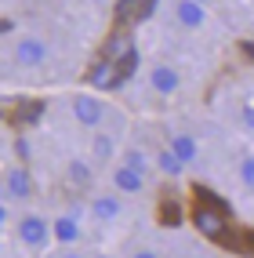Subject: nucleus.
<instances>
[{"label": "nucleus", "mask_w": 254, "mask_h": 258, "mask_svg": "<svg viewBox=\"0 0 254 258\" xmlns=\"http://www.w3.org/2000/svg\"><path fill=\"white\" fill-rule=\"evenodd\" d=\"M203 197H207L211 204H200L196 200V208H193V226L207 236V240H225L229 233V208L218 197H211L207 189H203Z\"/></svg>", "instance_id": "f257e3e1"}, {"label": "nucleus", "mask_w": 254, "mask_h": 258, "mask_svg": "<svg viewBox=\"0 0 254 258\" xmlns=\"http://www.w3.org/2000/svg\"><path fill=\"white\" fill-rule=\"evenodd\" d=\"M73 116H76V124H83V127H98V120L106 116V106H102L95 95H76L73 98Z\"/></svg>", "instance_id": "f03ea898"}, {"label": "nucleus", "mask_w": 254, "mask_h": 258, "mask_svg": "<svg viewBox=\"0 0 254 258\" xmlns=\"http://www.w3.org/2000/svg\"><path fill=\"white\" fill-rule=\"evenodd\" d=\"M47 236H51V226L44 218H37V215H26L22 222H19V240L26 247H44L47 244Z\"/></svg>", "instance_id": "7ed1b4c3"}, {"label": "nucleus", "mask_w": 254, "mask_h": 258, "mask_svg": "<svg viewBox=\"0 0 254 258\" xmlns=\"http://www.w3.org/2000/svg\"><path fill=\"white\" fill-rule=\"evenodd\" d=\"M15 58H19V66H40L47 58V44L37 37H22L19 47H15Z\"/></svg>", "instance_id": "20e7f679"}, {"label": "nucleus", "mask_w": 254, "mask_h": 258, "mask_svg": "<svg viewBox=\"0 0 254 258\" xmlns=\"http://www.w3.org/2000/svg\"><path fill=\"white\" fill-rule=\"evenodd\" d=\"M8 197L11 200H29L33 197V178L26 167H11L8 171Z\"/></svg>", "instance_id": "39448f33"}, {"label": "nucleus", "mask_w": 254, "mask_h": 258, "mask_svg": "<svg viewBox=\"0 0 254 258\" xmlns=\"http://www.w3.org/2000/svg\"><path fill=\"white\" fill-rule=\"evenodd\" d=\"M113 185L120 189V193H142L145 175H142V171H134V167H127V164H120L113 171Z\"/></svg>", "instance_id": "423d86ee"}, {"label": "nucleus", "mask_w": 254, "mask_h": 258, "mask_svg": "<svg viewBox=\"0 0 254 258\" xmlns=\"http://www.w3.org/2000/svg\"><path fill=\"white\" fill-rule=\"evenodd\" d=\"M175 15H178V22H182L185 29H200V26H203V19H207V11H203L200 0H178Z\"/></svg>", "instance_id": "0eeeda50"}, {"label": "nucleus", "mask_w": 254, "mask_h": 258, "mask_svg": "<svg viewBox=\"0 0 254 258\" xmlns=\"http://www.w3.org/2000/svg\"><path fill=\"white\" fill-rule=\"evenodd\" d=\"M149 84L156 95H175L178 91V73L171 70V66H156V70L149 73Z\"/></svg>", "instance_id": "6e6552de"}, {"label": "nucleus", "mask_w": 254, "mask_h": 258, "mask_svg": "<svg viewBox=\"0 0 254 258\" xmlns=\"http://www.w3.org/2000/svg\"><path fill=\"white\" fill-rule=\"evenodd\" d=\"M113 73H116V62L102 58L95 70L88 73V84H91V88H113Z\"/></svg>", "instance_id": "1a4fd4ad"}, {"label": "nucleus", "mask_w": 254, "mask_h": 258, "mask_svg": "<svg viewBox=\"0 0 254 258\" xmlns=\"http://www.w3.org/2000/svg\"><path fill=\"white\" fill-rule=\"evenodd\" d=\"M131 47H134V44H131V37H127V33H113V37L106 40V55H102V58L116 62V58H124Z\"/></svg>", "instance_id": "9d476101"}, {"label": "nucleus", "mask_w": 254, "mask_h": 258, "mask_svg": "<svg viewBox=\"0 0 254 258\" xmlns=\"http://www.w3.org/2000/svg\"><path fill=\"white\" fill-rule=\"evenodd\" d=\"M134 66H138V51L131 47V51H127L124 58H116V73H113V91H116V88H120V84H124V80H127V77L134 73Z\"/></svg>", "instance_id": "9b49d317"}, {"label": "nucleus", "mask_w": 254, "mask_h": 258, "mask_svg": "<svg viewBox=\"0 0 254 258\" xmlns=\"http://www.w3.org/2000/svg\"><path fill=\"white\" fill-rule=\"evenodd\" d=\"M156 164H160V171H163V175H182V167H185V160L178 157V153L171 149V146H167V149H160V157H156Z\"/></svg>", "instance_id": "f8f14e48"}, {"label": "nucleus", "mask_w": 254, "mask_h": 258, "mask_svg": "<svg viewBox=\"0 0 254 258\" xmlns=\"http://www.w3.org/2000/svg\"><path fill=\"white\" fill-rule=\"evenodd\" d=\"M51 233H55V240H62V244H73V240L80 236V226H76L73 218H55Z\"/></svg>", "instance_id": "ddd939ff"}, {"label": "nucleus", "mask_w": 254, "mask_h": 258, "mask_svg": "<svg viewBox=\"0 0 254 258\" xmlns=\"http://www.w3.org/2000/svg\"><path fill=\"white\" fill-rule=\"evenodd\" d=\"M138 11H142V0H120L116 4V26L138 22Z\"/></svg>", "instance_id": "4468645a"}, {"label": "nucleus", "mask_w": 254, "mask_h": 258, "mask_svg": "<svg viewBox=\"0 0 254 258\" xmlns=\"http://www.w3.org/2000/svg\"><path fill=\"white\" fill-rule=\"evenodd\" d=\"M91 211L98 215V218H116V215H120V200H116V197H98L95 204H91Z\"/></svg>", "instance_id": "2eb2a0df"}, {"label": "nucleus", "mask_w": 254, "mask_h": 258, "mask_svg": "<svg viewBox=\"0 0 254 258\" xmlns=\"http://www.w3.org/2000/svg\"><path fill=\"white\" fill-rule=\"evenodd\" d=\"M40 113H44V102H37V98H33V102H22V106H19L15 120H19V124H37V120H40Z\"/></svg>", "instance_id": "dca6fc26"}, {"label": "nucleus", "mask_w": 254, "mask_h": 258, "mask_svg": "<svg viewBox=\"0 0 254 258\" xmlns=\"http://www.w3.org/2000/svg\"><path fill=\"white\" fill-rule=\"evenodd\" d=\"M171 149L178 153V157H182L185 164H189V160H196V142L189 139V135H175V139H171Z\"/></svg>", "instance_id": "f3484780"}, {"label": "nucleus", "mask_w": 254, "mask_h": 258, "mask_svg": "<svg viewBox=\"0 0 254 258\" xmlns=\"http://www.w3.org/2000/svg\"><path fill=\"white\" fill-rule=\"evenodd\" d=\"M69 182H73V185H88V182H91V167L83 164V160H73V164H69Z\"/></svg>", "instance_id": "a211bd4d"}, {"label": "nucleus", "mask_w": 254, "mask_h": 258, "mask_svg": "<svg viewBox=\"0 0 254 258\" xmlns=\"http://www.w3.org/2000/svg\"><path fill=\"white\" fill-rule=\"evenodd\" d=\"M113 135H98V139H95V157H102V160H106L109 157V153H113Z\"/></svg>", "instance_id": "6ab92c4d"}, {"label": "nucleus", "mask_w": 254, "mask_h": 258, "mask_svg": "<svg viewBox=\"0 0 254 258\" xmlns=\"http://www.w3.org/2000/svg\"><path fill=\"white\" fill-rule=\"evenodd\" d=\"M160 222H171V226H178V222H182V215H178V208H175V200H163Z\"/></svg>", "instance_id": "aec40b11"}, {"label": "nucleus", "mask_w": 254, "mask_h": 258, "mask_svg": "<svg viewBox=\"0 0 254 258\" xmlns=\"http://www.w3.org/2000/svg\"><path fill=\"white\" fill-rule=\"evenodd\" d=\"M124 164H127V167H134V171H142V175H145V157H142L138 149H127V157H124Z\"/></svg>", "instance_id": "412c9836"}, {"label": "nucleus", "mask_w": 254, "mask_h": 258, "mask_svg": "<svg viewBox=\"0 0 254 258\" xmlns=\"http://www.w3.org/2000/svg\"><path fill=\"white\" fill-rule=\"evenodd\" d=\"M240 178H243V185H254V157H247L240 164Z\"/></svg>", "instance_id": "4be33fe9"}, {"label": "nucleus", "mask_w": 254, "mask_h": 258, "mask_svg": "<svg viewBox=\"0 0 254 258\" xmlns=\"http://www.w3.org/2000/svg\"><path fill=\"white\" fill-rule=\"evenodd\" d=\"M152 8H156V0H145V4H142V11H138V22H145V19H149V15H152Z\"/></svg>", "instance_id": "5701e85b"}, {"label": "nucleus", "mask_w": 254, "mask_h": 258, "mask_svg": "<svg viewBox=\"0 0 254 258\" xmlns=\"http://www.w3.org/2000/svg\"><path fill=\"white\" fill-rule=\"evenodd\" d=\"M243 124H247V127H254V106H247V109H243Z\"/></svg>", "instance_id": "b1692460"}, {"label": "nucleus", "mask_w": 254, "mask_h": 258, "mask_svg": "<svg viewBox=\"0 0 254 258\" xmlns=\"http://www.w3.org/2000/svg\"><path fill=\"white\" fill-rule=\"evenodd\" d=\"M0 33H4V37H8V33H15V22H11V19H4V22H0Z\"/></svg>", "instance_id": "393cba45"}, {"label": "nucleus", "mask_w": 254, "mask_h": 258, "mask_svg": "<svg viewBox=\"0 0 254 258\" xmlns=\"http://www.w3.org/2000/svg\"><path fill=\"white\" fill-rule=\"evenodd\" d=\"M134 258H156L152 251H134Z\"/></svg>", "instance_id": "a878e982"}, {"label": "nucleus", "mask_w": 254, "mask_h": 258, "mask_svg": "<svg viewBox=\"0 0 254 258\" xmlns=\"http://www.w3.org/2000/svg\"><path fill=\"white\" fill-rule=\"evenodd\" d=\"M243 51H247V55H254V44H243Z\"/></svg>", "instance_id": "bb28decb"}, {"label": "nucleus", "mask_w": 254, "mask_h": 258, "mask_svg": "<svg viewBox=\"0 0 254 258\" xmlns=\"http://www.w3.org/2000/svg\"><path fill=\"white\" fill-rule=\"evenodd\" d=\"M62 258H83V254H73V251H69V254H62Z\"/></svg>", "instance_id": "cd10ccee"}, {"label": "nucleus", "mask_w": 254, "mask_h": 258, "mask_svg": "<svg viewBox=\"0 0 254 258\" xmlns=\"http://www.w3.org/2000/svg\"><path fill=\"white\" fill-rule=\"evenodd\" d=\"M95 258H113V254H95Z\"/></svg>", "instance_id": "c85d7f7f"}, {"label": "nucleus", "mask_w": 254, "mask_h": 258, "mask_svg": "<svg viewBox=\"0 0 254 258\" xmlns=\"http://www.w3.org/2000/svg\"><path fill=\"white\" fill-rule=\"evenodd\" d=\"M200 4H207V0H200Z\"/></svg>", "instance_id": "c756f323"}]
</instances>
